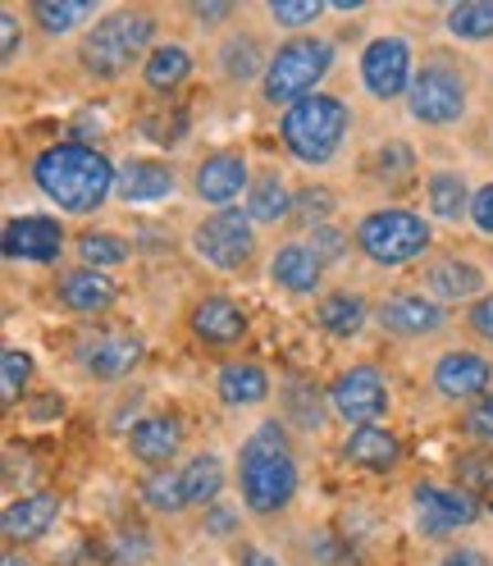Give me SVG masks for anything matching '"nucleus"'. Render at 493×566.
Listing matches in <instances>:
<instances>
[{"label": "nucleus", "instance_id": "nucleus-37", "mask_svg": "<svg viewBox=\"0 0 493 566\" xmlns=\"http://www.w3.org/2000/svg\"><path fill=\"white\" fill-rule=\"evenodd\" d=\"M220 69H224L233 83H252L256 74L265 78V64H261V55H256V42H242V38H233V42L224 46Z\"/></svg>", "mask_w": 493, "mask_h": 566}, {"label": "nucleus", "instance_id": "nucleus-7", "mask_svg": "<svg viewBox=\"0 0 493 566\" xmlns=\"http://www.w3.org/2000/svg\"><path fill=\"white\" fill-rule=\"evenodd\" d=\"M466 101H471V87L462 78V69L448 64V60H426V64L416 69L411 92H407L411 119L416 124H430V128L457 124V119L466 115Z\"/></svg>", "mask_w": 493, "mask_h": 566}, {"label": "nucleus", "instance_id": "nucleus-13", "mask_svg": "<svg viewBox=\"0 0 493 566\" xmlns=\"http://www.w3.org/2000/svg\"><path fill=\"white\" fill-rule=\"evenodd\" d=\"M143 338L137 334H128V329H105V334H92L87 343H83V366H87V375L92 379H124V375H133L137 370V361H143Z\"/></svg>", "mask_w": 493, "mask_h": 566}, {"label": "nucleus", "instance_id": "nucleus-31", "mask_svg": "<svg viewBox=\"0 0 493 566\" xmlns=\"http://www.w3.org/2000/svg\"><path fill=\"white\" fill-rule=\"evenodd\" d=\"M443 23L457 42H489L493 38V0H462V6H448Z\"/></svg>", "mask_w": 493, "mask_h": 566}, {"label": "nucleus", "instance_id": "nucleus-43", "mask_svg": "<svg viewBox=\"0 0 493 566\" xmlns=\"http://www.w3.org/2000/svg\"><path fill=\"white\" fill-rule=\"evenodd\" d=\"M462 424H466V434H471L475 443H484V448H489V443H493V394L475 398Z\"/></svg>", "mask_w": 493, "mask_h": 566}, {"label": "nucleus", "instance_id": "nucleus-34", "mask_svg": "<svg viewBox=\"0 0 493 566\" xmlns=\"http://www.w3.org/2000/svg\"><path fill=\"white\" fill-rule=\"evenodd\" d=\"M78 256L87 270H111V265H124L133 256V242L119 233H105V229H87L78 238Z\"/></svg>", "mask_w": 493, "mask_h": 566}, {"label": "nucleus", "instance_id": "nucleus-48", "mask_svg": "<svg viewBox=\"0 0 493 566\" xmlns=\"http://www.w3.org/2000/svg\"><path fill=\"white\" fill-rule=\"evenodd\" d=\"M471 329H475L480 338H489V343H493V293H489V297H480V302L471 306Z\"/></svg>", "mask_w": 493, "mask_h": 566}, {"label": "nucleus", "instance_id": "nucleus-8", "mask_svg": "<svg viewBox=\"0 0 493 566\" xmlns=\"http://www.w3.org/2000/svg\"><path fill=\"white\" fill-rule=\"evenodd\" d=\"M192 252L216 265V270H242L256 252V224L242 216V210H216V216H206L197 229H192Z\"/></svg>", "mask_w": 493, "mask_h": 566}, {"label": "nucleus", "instance_id": "nucleus-32", "mask_svg": "<svg viewBox=\"0 0 493 566\" xmlns=\"http://www.w3.org/2000/svg\"><path fill=\"white\" fill-rule=\"evenodd\" d=\"M143 503H147L151 512H165V516H174V512L192 507V503H188V484H183V471H174V467H160V471H151V475L143 480Z\"/></svg>", "mask_w": 493, "mask_h": 566}, {"label": "nucleus", "instance_id": "nucleus-5", "mask_svg": "<svg viewBox=\"0 0 493 566\" xmlns=\"http://www.w3.org/2000/svg\"><path fill=\"white\" fill-rule=\"evenodd\" d=\"M334 69V42L325 38H289L270 60H265V78L261 92L270 105H297L315 96L321 78Z\"/></svg>", "mask_w": 493, "mask_h": 566}, {"label": "nucleus", "instance_id": "nucleus-36", "mask_svg": "<svg viewBox=\"0 0 493 566\" xmlns=\"http://www.w3.org/2000/svg\"><path fill=\"white\" fill-rule=\"evenodd\" d=\"M334 206H338V197H334L325 184H311V188L293 192V216H297L306 229H321V224H329Z\"/></svg>", "mask_w": 493, "mask_h": 566}, {"label": "nucleus", "instance_id": "nucleus-2", "mask_svg": "<svg viewBox=\"0 0 493 566\" xmlns=\"http://www.w3.org/2000/svg\"><path fill=\"white\" fill-rule=\"evenodd\" d=\"M297 484H302V471L293 462L284 424L279 420L256 424L238 452V489H242L246 512H256V516L284 512L297 499Z\"/></svg>", "mask_w": 493, "mask_h": 566}, {"label": "nucleus", "instance_id": "nucleus-19", "mask_svg": "<svg viewBox=\"0 0 493 566\" xmlns=\"http://www.w3.org/2000/svg\"><path fill=\"white\" fill-rule=\"evenodd\" d=\"M179 448H183V420L179 416H147L128 430V452L156 471L169 467Z\"/></svg>", "mask_w": 493, "mask_h": 566}, {"label": "nucleus", "instance_id": "nucleus-4", "mask_svg": "<svg viewBox=\"0 0 493 566\" xmlns=\"http://www.w3.org/2000/svg\"><path fill=\"white\" fill-rule=\"evenodd\" d=\"M156 51V19L147 10H115L96 19V28L83 38L78 60L96 78H124L133 64H147Z\"/></svg>", "mask_w": 493, "mask_h": 566}, {"label": "nucleus", "instance_id": "nucleus-6", "mask_svg": "<svg viewBox=\"0 0 493 566\" xmlns=\"http://www.w3.org/2000/svg\"><path fill=\"white\" fill-rule=\"evenodd\" d=\"M430 242H434V233H430L426 216H416L407 206H379L357 224V247L375 265H389V270L426 256Z\"/></svg>", "mask_w": 493, "mask_h": 566}, {"label": "nucleus", "instance_id": "nucleus-38", "mask_svg": "<svg viewBox=\"0 0 493 566\" xmlns=\"http://www.w3.org/2000/svg\"><path fill=\"white\" fill-rule=\"evenodd\" d=\"M28 379H32V357L23 347H6V357H0V394H6V402L23 398Z\"/></svg>", "mask_w": 493, "mask_h": 566}, {"label": "nucleus", "instance_id": "nucleus-41", "mask_svg": "<svg viewBox=\"0 0 493 566\" xmlns=\"http://www.w3.org/2000/svg\"><path fill=\"white\" fill-rule=\"evenodd\" d=\"M411 165H416V156L402 147V142H389V147H379V156H375V179L379 184H402L411 174Z\"/></svg>", "mask_w": 493, "mask_h": 566}, {"label": "nucleus", "instance_id": "nucleus-39", "mask_svg": "<svg viewBox=\"0 0 493 566\" xmlns=\"http://www.w3.org/2000/svg\"><path fill=\"white\" fill-rule=\"evenodd\" d=\"M265 14L279 28H311L321 14H329V6H321V0H302V6H297V0H270Z\"/></svg>", "mask_w": 493, "mask_h": 566}, {"label": "nucleus", "instance_id": "nucleus-10", "mask_svg": "<svg viewBox=\"0 0 493 566\" xmlns=\"http://www.w3.org/2000/svg\"><path fill=\"white\" fill-rule=\"evenodd\" d=\"M411 78H416V64H411V46L402 38H375L366 51H361V83L375 101H394V96H407L411 92Z\"/></svg>", "mask_w": 493, "mask_h": 566}, {"label": "nucleus", "instance_id": "nucleus-1", "mask_svg": "<svg viewBox=\"0 0 493 566\" xmlns=\"http://www.w3.org/2000/svg\"><path fill=\"white\" fill-rule=\"evenodd\" d=\"M32 184L64 216H96L115 197L119 169L87 142H55V147H46L32 160Z\"/></svg>", "mask_w": 493, "mask_h": 566}, {"label": "nucleus", "instance_id": "nucleus-24", "mask_svg": "<svg viewBox=\"0 0 493 566\" xmlns=\"http://www.w3.org/2000/svg\"><path fill=\"white\" fill-rule=\"evenodd\" d=\"M480 289H484L480 265H471L462 256H443L426 270V297H434V302H466V297L480 302Z\"/></svg>", "mask_w": 493, "mask_h": 566}, {"label": "nucleus", "instance_id": "nucleus-47", "mask_svg": "<svg viewBox=\"0 0 493 566\" xmlns=\"http://www.w3.org/2000/svg\"><path fill=\"white\" fill-rule=\"evenodd\" d=\"M233 530H238V507H224V503L206 507V535H233Z\"/></svg>", "mask_w": 493, "mask_h": 566}, {"label": "nucleus", "instance_id": "nucleus-26", "mask_svg": "<svg viewBox=\"0 0 493 566\" xmlns=\"http://www.w3.org/2000/svg\"><path fill=\"white\" fill-rule=\"evenodd\" d=\"M426 197H430V210L439 220H448V224H462V220H471V201H475V192L466 188V179L457 169H434L430 174V184H426Z\"/></svg>", "mask_w": 493, "mask_h": 566}, {"label": "nucleus", "instance_id": "nucleus-45", "mask_svg": "<svg viewBox=\"0 0 493 566\" xmlns=\"http://www.w3.org/2000/svg\"><path fill=\"white\" fill-rule=\"evenodd\" d=\"M311 557H315V562H325V566H347V562H357L352 544H343V539H334V535H315V539H311Z\"/></svg>", "mask_w": 493, "mask_h": 566}, {"label": "nucleus", "instance_id": "nucleus-49", "mask_svg": "<svg viewBox=\"0 0 493 566\" xmlns=\"http://www.w3.org/2000/svg\"><path fill=\"white\" fill-rule=\"evenodd\" d=\"M0 42H6V64H14V55H19V19L10 10L0 14Z\"/></svg>", "mask_w": 493, "mask_h": 566}, {"label": "nucleus", "instance_id": "nucleus-33", "mask_svg": "<svg viewBox=\"0 0 493 566\" xmlns=\"http://www.w3.org/2000/svg\"><path fill=\"white\" fill-rule=\"evenodd\" d=\"M92 14H96V6H87V0H38V6H32V19H38L46 38H64V32H74Z\"/></svg>", "mask_w": 493, "mask_h": 566}, {"label": "nucleus", "instance_id": "nucleus-18", "mask_svg": "<svg viewBox=\"0 0 493 566\" xmlns=\"http://www.w3.org/2000/svg\"><path fill=\"white\" fill-rule=\"evenodd\" d=\"M174 192V169L165 160H151V156H137V160H124L119 165V184H115V197L124 206H156Z\"/></svg>", "mask_w": 493, "mask_h": 566}, {"label": "nucleus", "instance_id": "nucleus-25", "mask_svg": "<svg viewBox=\"0 0 493 566\" xmlns=\"http://www.w3.org/2000/svg\"><path fill=\"white\" fill-rule=\"evenodd\" d=\"M216 394L224 398V407H256L270 398V375L256 361H229L216 375Z\"/></svg>", "mask_w": 493, "mask_h": 566}, {"label": "nucleus", "instance_id": "nucleus-14", "mask_svg": "<svg viewBox=\"0 0 493 566\" xmlns=\"http://www.w3.org/2000/svg\"><path fill=\"white\" fill-rule=\"evenodd\" d=\"M379 325L394 338H426L443 329V306L426 293H394L379 302Z\"/></svg>", "mask_w": 493, "mask_h": 566}, {"label": "nucleus", "instance_id": "nucleus-53", "mask_svg": "<svg viewBox=\"0 0 493 566\" xmlns=\"http://www.w3.org/2000/svg\"><path fill=\"white\" fill-rule=\"evenodd\" d=\"M6 566H32V562H28L19 548H10V553H6Z\"/></svg>", "mask_w": 493, "mask_h": 566}, {"label": "nucleus", "instance_id": "nucleus-15", "mask_svg": "<svg viewBox=\"0 0 493 566\" xmlns=\"http://www.w3.org/2000/svg\"><path fill=\"white\" fill-rule=\"evenodd\" d=\"M256 179L246 174V160L238 151H216V156H206L192 174V192L206 201V206H220L229 210L233 197H242V188H252Z\"/></svg>", "mask_w": 493, "mask_h": 566}, {"label": "nucleus", "instance_id": "nucleus-20", "mask_svg": "<svg viewBox=\"0 0 493 566\" xmlns=\"http://www.w3.org/2000/svg\"><path fill=\"white\" fill-rule=\"evenodd\" d=\"M343 457L357 471H370V475H389L398 462H402V443L394 430H384V424H361V430H352L343 439Z\"/></svg>", "mask_w": 493, "mask_h": 566}, {"label": "nucleus", "instance_id": "nucleus-9", "mask_svg": "<svg viewBox=\"0 0 493 566\" xmlns=\"http://www.w3.org/2000/svg\"><path fill=\"white\" fill-rule=\"evenodd\" d=\"M329 411L338 420H347L352 430H361V424H379L384 411H389V379L379 375V366L361 361V366H352L343 370L334 384H329Z\"/></svg>", "mask_w": 493, "mask_h": 566}, {"label": "nucleus", "instance_id": "nucleus-35", "mask_svg": "<svg viewBox=\"0 0 493 566\" xmlns=\"http://www.w3.org/2000/svg\"><path fill=\"white\" fill-rule=\"evenodd\" d=\"M284 407H289V416L302 424V430H321L325 424V407H321V388L315 384H306V379H289V388H284Z\"/></svg>", "mask_w": 493, "mask_h": 566}, {"label": "nucleus", "instance_id": "nucleus-17", "mask_svg": "<svg viewBox=\"0 0 493 566\" xmlns=\"http://www.w3.org/2000/svg\"><path fill=\"white\" fill-rule=\"evenodd\" d=\"M55 297H60V306L78 311V315H96V311H111V306H115L119 283L105 274V270H87V265H78V270L60 274Z\"/></svg>", "mask_w": 493, "mask_h": 566}, {"label": "nucleus", "instance_id": "nucleus-21", "mask_svg": "<svg viewBox=\"0 0 493 566\" xmlns=\"http://www.w3.org/2000/svg\"><path fill=\"white\" fill-rule=\"evenodd\" d=\"M321 256L311 252V242H284V247H274V256H270V279H274V289H284L293 297H306L321 289Z\"/></svg>", "mask_w": 493, "mask_h": 566}, {"label": "nucleus", "instance_id": "nucleus-16", "mask_svg": "<svg viewBox=\"0 0 493 566\" xmlns=\"http://www.w3.org/2000/svg\"><path fill=\"white\" fill-rule=\"evenodd\" d=\"M493 384V366L480 357V352H443L434 361V388L448 402H462V398H484Z\"/></svg>", "mask_w": 493, "mask_h": 566}, {"label": "nucleus", "instance_id": "nucleus-46", "mask_svg": "<svg viewBox=\"0 0 493 566\" xmlns=\"http://www.w3.org/2000/svg\"><path fill=\"white\" fill-rule=\"evenodd\" d=\"M471 224L493 238V184H484V188L475 192V201H471Z\"/></svg>", "mask_w": 493, "mask_h": 566}, {"label": "nucleus", "instance_id": "nucleus-30", "mask_svg": "<svg viewBox=\"0 0 493 566\" xmlns=\"http://www.w3.org/2000/svg\"><path fill=\"white\" fill-rule=\"evenodd\" d=\"M183 484H188V503L192 507H216L224 493V462L216 452H197L183 467Z\"/></svg>", "mask_w": 493, "mask_h": 566}, {"label": "nucleus", "instance_id": "nucleus-3", "mask_svg": "<svg viewBox=\"0 0 493 566\" xmlns=\"http://www.w3.org/2000/svg\"><path fill=\"white\" fill-rule=\"evenodd\" d=\"M347 128H352V111L329 96V92H315L297 105H289L284 119H279V137H284V151L297 160V165H329L338 156V147L347 142Z\"/></svg>", "mask_w": 493, "mask_h": 566}, {"label": "nucleus", "instance_id": "nucleus-51", "mask_svg": "<svg viewBox=\"0 0 493 566\" xmlns=\"http://www.w3.org/2000/svg\"><path fill=\"white\" fill-rule=\"evenodd\" d=\"M233 14V6H192V19H201V23H224Z\"/></svg>", "mask_w": 493, "mask_h": 566}, {"label": "nucleus", "instance_id": "nucleus-52", "mask_svg": "<svg viewBox=\"0 0 493 566\" xmlns=\"http://www.w3.org/2000/svg\"><path fill=\"white\" fill-rule=\"evenodd\" d=\"M443 566H484V553H475V548H457V553L443 557Z\"/></svg>", "mask_w": 493, "mask_h": 566}, {"label": "nucleus", "instance_id": "nucleus-42", "mask_svg": "<svg viewBox=\"0 0 493 566\" xmlns=\"http://www.w3.org/2000/svg\"><path fill=\"white\" fill-rule=\"evenodd\" d=\"M347 233L343 229H334V224H321V229H311V252L321 256V265H338L343 256H347Z\"/></svg>", "mask_w": 493, "mask_h": 566}, {"label": "nucleus", "instance_id": "nucleus-28", "mask_svg": "<svg viewBox=\"0 0 493 566\" xmlns=\"http://www.w3.org/2000/svg\"><path fill=\"white\" fill-rule=\"evenodd\" d=\"M293 216V192L279 174H261V179L246 188V220L252 224H279Z\"/></svg>", "mask_w": 493, "mask_h": 566}, {"label": "nucleus", "instance_id": "nucleus-27", "mask_svg": "<svg viewBox=\"0 0 493 566\" xmlns=\"http://www.w3.org/2000/svg\"><path fill=\"white\" fill-rule=\"evenodd\" d=\"M188 74H192V55H188V46H179V42H160V46L147 55V64H143V83H147L151 92H160V96L179 92V87L188 83Z\"/></svg>", "mask_w": 493, "mask_h": 566}, {"label": "nucleus", "instance_id": "nucleus-29", "mask_svg": "<svg viewBox=\"0 0 493 566\" xmlns=\"http://www.w3.org/2000/svg\"><path fill=\"white\" fill-rule=\"evenodd\" d=\"M315 321L329 338H357L366 325V297L361 293H329L315 311Z\"/></svg>", "mask_w": 493, "mask_h": 566}, {"label": "nucleus", "instance_id": "nucleus-40", "mask_svg": "<svg viewBox=\"0 0 493 566\" xmlns=\"http://www.w3.org/2000/svg\"><path fill=\"white\" fill-rule=\"evenodd\" d=\"M457 480H462L466 493H489L493 489V452L489 448L466 452L462 462H457Z\"/></svg>", "mask_w": 493, "mask_h": 566}, {"label": "nucleus", "instance_id": "nucleus-50", "mask_svg": "<svg viewBox=\"0 0 493 566\" xmlns=\"http://www.w3.org/2000/svg\"><path fill=\"white\" fill-rule=\"evenodd\" d=\"M238 566H284L279 557H270L265 548H256V544H246L242 553H238Z\"/></svg>", "mask_w": 493, "mask_h": 566}, {"label": "nucleus", "instance_id": "nucleus-12", "mask_svg": "<svg viewBox=\"0 0 493 566\" xmlns=\"http://www.w3.org/2000/svg\"><path fill=\"white\" fill-rule=\"evenodd\" d=\"M0 252H6V261L51 265L64 256V224L55 216H14L0 233Z\"/></svg>", "mask_w": 493, "mask_h": 566}, {"label": "nucleus", "instance_id": "nucleus-23", "mask_svg": "<svg viewBox=\"0 0 493 566\" xmlns=\"http://www.w3.org/2000/svg\"><path fill=\"white\" fill-rule=\"evenodd\" d=\"M192 334L206 347H233L246 334V311L229 297H206L192 306Z\"/></svg>", "mask_w": 493, "mask_h": 566}, {"label": "nucleus", "instance_id": "nucleus-44", "mask_svg": "<svg viewBox=\"0 0 493 566\" xmlns=\"http://www.w3.org/2000/svg\"><path fill=\"white\" fill-rule=\"evenodd\" d=\"M147 553H151V544H147V535L143 530H124V535L111 544V557H115V566H143L147 562Z\"/></svg>", "mask_w": 493, "mask_h": 566}, {"label": "nucleus", "instance_id": "nucleus-22", "mask_svg": "<svg viewBox=\"0 0 493 566\" xmlns=\"http://www.w3.org/2000/svg\"><path fill=\"white\" fill-rule=\"evenodd\" d=\"M60 516V493L38 489V493H23L6 507V539L10 544H28V539H42L46 530Z\"/></svg>", "mask_w": 493, "mask_h": 566}, {"label": "nucleus", "instance_id": "nucleus-11", "mask_svg": "<svg viewBox=\"0 0 493 566\" xmlns=\"http://www.w3.org/2000/svg\"><path fill=\"white\" fill-rule=\"evenodd\" d=\"M411 503H416V525L426 535H452V530H466L480 516L475 493L466 489H443V484H416L411 489Z\"/></svg>", "mask_w": 493, "mask_h": 566}]
</instances>
